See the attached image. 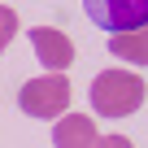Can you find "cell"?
I'll return each instance as SVG.
<instances>
[{
	"mask_svg": "<svg viewBox=\"0 0 148 148\" xmlns=\"http://www.w3.org/2000/svg\"><path fill=\"white\" fill-rule=\"evenodd\" d=\"M144 79L135 70H122V65H113V70H100L96 79H92V109L100 113V118H131L139 105H144Z\"/></svg>",
	"mask_w": 148,
	"mask_h": 148,
	"instance_id": "1",
	"label": "cell"
},
{
	"mask_svg": "<svg viewBox=\"0 0 148 148\" xmlns=\"http://www.w3.org/2000/svg\"><path fill=\"white\" fill-rule=\"evenodd\" d=\"M70 96H74V87H70V79L65 74H35V79H26L22 87H18V109L26 113V118H39V122H57L65 109H70Z\"/></svg>",
	"mask_w": 148,
	"mask_h": 148,
	"instance_id": "2",
	"label": "cell"
},
{
	"mask_svg": "<svg viewBox=\"0 0 148 148\" xmlns=\"http://www.w3.org/2000/svg\"><path fill=\"white\" fill-rule=\"evenodd\" d=\"M83 9H87L92 26H100L105 35L148 26V0H83Z\"/></svg>",
	"mask_w": 148,
	"mask_h": 148,
	"instance_id": "3",
	"label": "cell"
},
{
	"mask_svg": "<svg viewBox=\"0 0 148 148\" xmlns=\"http://www.w3.org/2000/svg\"><path fill=\"white\" fill-rule=\"evenodd\" d=\"M31 48H35V57L48 74H65L74 65V44L57 26H31Z\"/></svg>",
	"mask_w": 148,
	"mask_h": 148,
	"instance_id": "4",
	"label": "cell"
},
{
	"mask_svg": "<svg viewBox=\"0 0 148 148\" xmlns=\"http://www.w3.org/2000/svg\"><path fill=\"white\" fill-rule=\"evenodd\" d=\"M100 131H96V118H83V113H61L52 122V144L57 148H87L96 144Z\"/></svg>",
	"mask_w": 148,
	"mask_h": 148,
	"instance_id": "5",
	"label": "cell"
},
{
	"mask_svg": "<svg viewBox=\"0 0 148 148\" xmlns=\"http://www.w3.org/2000/svg\"><path fill=\"white\" fill-rule=\"evenodd\" d=\"M109 52H113L118 61H126V65H148V26L109 35Z\"/></svg>",
	"mask_w": 148,
	"mask_h": 148,
	"instance_id": "6",
	"label": "cell"
},
{
	"mask_svg": "<svg viewBox=\"0 0 148 148\" xmlns=\"http://www.w3.org/2000/svg\"><path fill=\"white\" fill-rule=\"evenodd\" d=\"M18 9H9V5H0V52H5L9 44H13V35H18Z\"/></svg>",
	"mask_w": 148,
	"mask_h": 148,
	"instance_id": "7",
	"label": "cell"
},
{
	"mask_svg": "<svg viewBox=\"0 0 148 148\" xmlns=\"http://www.w3.org/2000/svg\"><path fill=\"white\" fill-rule=\"evenodd\" d=\"M105 148H135L126 135H105Z\"/></svg>",
	"mask_w": 148,
	"mask_h": 148,
	"instance_id": "8",
	"label": "cell"
},
{
	"mask_svg": "<svg viewBox=\"0 0 148 148\" xmlns=\"http://www.w3.org/2000/svg\"><path fill=\"white\" fill-rule=\"evenodd\" d=\"M87 148H105V135H100V139H96V144H87Z\"/></svg>",
	"mask_w": 148,
	"mask_h": 148,
	"instance_id": "9",
	"label": "cell"
}]
</instances>
